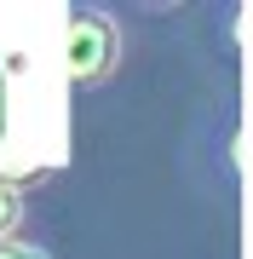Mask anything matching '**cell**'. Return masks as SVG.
<instances>
[{
	"label": "cell",
	"mask_w": 253,
	"mask_h": 259,
	"mask_svg": "<svg viewBox=\"0 0 253 259\" xmlns=\"http://www.w3.org/2000/svg\"><path fill=\"white\" fill-rule=\"evenodd\" d=\"M64 69L75 87H104L121 69V18L104 6H69L64 18Z\"/></svg>",
	"instance_id": "obj_1"
},
{
	"label": "cell",
	"mask_w": 253,
	"mask_h": 259,
	"mask_svg": "<svg viewBox=\"0 0 253 259\" xmlns=\"http://www.w3.org/2000/svg\"><path fill=\"white\" fill-rule=\"evenodd\" d=\"M0 259H52V253L29 236H12V242H0Z\"/></svg>",
	"instance_id": "obj_3"
},
{
	"label": "cell",
	"mask_w": 253,
	"mask_h": 259,
	"mask_svg": "<svg viewBox=\"0 0 253 259\" xmlns=\"http://www.w3.org/2000/svg\"><path fill=\"white\" fill-rule=\"evenodd\" d=\"M23 225H29V196L18 179H0V242H12V236H23Z\"/></svg>",
	"instance_id": "obj_2"
}]
</instances>
